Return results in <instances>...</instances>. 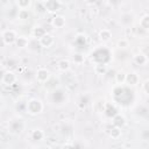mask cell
I'll return each instance as SVG.
<instances>
[{
  "instance_id": "33",
  "label": "cell",
  "mask_w": 149,
  "mask_h": 149,
  "mask_svg": "<svg viewBox=\"0 0 149 149\" xmlns=\"http://www.w3.org/2000/svg\"><path fill=\"white\" fill-rule=\"evenodd\" d=\"M3 105H5V100H3V98H2V95L0 94V109L3 107Z\"/></svg>"
},
{
  "instance_id": "25",
  "label": "cell",
  "mask_w": 149,
  "mask_h": 149,
  "mask_svg": "<svg viewBox=\"0 0 149 149\" xmlns=\"http://www.w3.org/2000/svg\"><path fill=\"white\" fill-rule=\"evenodd\" d=\"M139 24H140V27H141L144 31H148V29H149V15H148V14L142 15L141 19H140Z\"/></svg>"
},
{
  "instance_id": "24",
  "label": "cell",
  "mask_w": 149,
  "mask_h": 149,
  "mask_svg": "<svg viewBox=\"0 0 149 149\" xmlns=\"http://www.w3.org/2000/svg\"><path fill=\"white\" fill-rule=\"evenodd\" d=\"M15 3L19 9H28L29 10V8L31 7L33 0H15Z\"/></svg>"
},
{
  "instance_id": "35",
  "label": "cell",
  "mask_w": 149,
  "mask_h": 149,
  "mask_svg": "<svg viewBox=\"0 0 149 149\" xmlns=\"http://www.w3.org/2000/svg\"><path fill=\"white\" fill-rule=\"evenodd\" d=\"M40 1H42V2H44V1H45V0H40Z\"/></svg>"
},
{
  "instance_id": "21",
  "label": "cell",
  "mask_w": 149,
  "mask_h": 149,
  "mask_svg": "<svg viewBox=\"0 0 149 149\" xmlns=\"http://www.w3.org/2000/svg\"><path fill=\"white\" fill-rule=\"evenodd\" d=\"M125 79H126V71L123 70H119L115 72L114 74V80L118 85H123L125 84Z\"/></svg>"
},
{
  "instance_id": "20",
  "label": "cell",
  "mask_w": 149,
  "mask_h": 149,
  "mask_svg": "<svg viewBox=\"0 0 149 149\" xmlns=\"http://www.w3.org/2000/svg\"><path fill=\"white\" fill-rule=\"evenodd\" d=\"M45 33H47V30H45L42 26H35V27L33 28V31H31L33 37H34V38H36V40L41 38Z\"/></svg>"
},
{
  "instance_id": "4",
  "label": "cell",
  "mask_w": 149,
  "mask_h": 149,
  "mask_svg": "<svg viewBox=\"0 0 149 149\" xmlns=\"http://www.w3.org/2000/svg\"><path fill=\"white\" fill-rule=\"evenodd\" d=\"M17 80V74L13 70H6L1 74V83L5 86H12L16 83Z\"/></svg>"
},
{
  "instance_id": "14",
  "label": "cell",
  "mask_w": 149,
  "mask_h": 149,
  "mask_svg": "<svg viewBox=\"0 0 149 149\" xmlns=\"http://www.w3.org/2000/svg\"><path fill=\"white\" fill-rule=\"evenodd\" d=\"M98 37L102 43H107V42H109L112 40V31L109 29H107V28L100 29L99 33H98Z\"/></svg>"
},
{
  "instance_id": "1",
  "label": "cell",
  "mask_w": 149,
  "mask_h": 149,
  "mask_svg": "<svg viewBox=\"0 0 149 149\" xmlns=\"http://www.w3.org/2000/svg\"><path fill=\"white\" fill-rule=\"evenodd\" d=\"M48 101L50 105L56 107H62L68 104L69 101V92L66 88L62 86H56L51 88V91L48 94Z\"/></svg>"
},
{
  "instance_id": "29",
  "label": "cell",
  "mask_w": 149,
  "mask_h": 149,
  "mask_svg": "<svg viewBox=\"0 0 149 149\" xmlns=\"http://www.w3.org/2000/svg\"><path fill=\"white\" fill-rule=\"evenodd\" d=\"M142 91L146 95L149 94V79H144L142 83Z\"/></svg>"
},
{
  "instance_id": "11",
  "label": "cell",
  "mask_w": 149,
  "mask_h": 149,
  "mask_svg": "<svg viewBox=\"0 0 149 149\" xmlns=\"http://www.w3.org/2000/svg\"><path fill=\"white\" fill-rule=\"evenodd\" d=\"M51 26L55 28V29H62L65 27L66 24V20H65V16L61 15V14H55L52 17H51V21H50Z\"/></svg>"
},
{
  "instance_id": "31",
  "label": "cell",
  "mask_w": 149,
  "mask_h": 149,
  "mask_svg": "<svg viewBox=\"0 0 149 149\" xmlns=\"http://www.w3.org/2000/svg\"><path fill=\"white\" fill-rule=\"evenodd\" d=\"M35 8H36V10H38L40 13H42V12H45V9H44V6H43V2H42V1H40L38 3H36Z\"/></svg>"
},
{
  "instance_id": "8",
  "label": "cell",
  "mask_w": 149,
  "mask_h": 149,
  "mask_svg": "<svg viewBox=\"0 0 149 149\" xmlns=\"http://www.w3.org/2000/svg\"><path fill=\"white\" fill-rule=\"evenodd\" d=\"M140 83V76L137 74L136 71H129L126 72V79H125V84L127 86L134 87Z\"/></svg>"
},
{
  "instance_id": "19",
  "label": "cell",
  "mask_w": 149,
  "mask_h": 149,
  "mask_svg": "<svg viewBox=\"0 0 149 149\" xmlns=\"http://www.w3.org/2000/svg\"><path fill=\"white\" fill-rule=\"evenodd\" d=\"M71 59H72V62H73L74 64L80 65V64H83V63L85 62V55H84L83 52H80V51H76V52L72 54Z\"/></svg>"
},
{
  "instance_id": "2",
  "label": "cell",
  "mask_w": 149,
  "mask_h": 149,
  "mask_svg": "<svg viewBox=\"0 0 149 149\" xmlns=\"http://www.w3.org/2000/svg\"><path fill=\"white\" fill-rule=\"evenodd\" d=\"M44 111V102L38 97H31L26 101V113L36 116L42 114Z\"/></svg>"
},
{
  "instance_id": "16",
  "label": "cell",
  "mask_w": 149,
  "mask_h": 149,
  "mask_svg": "<svg viewBox=\"0 0 149 149\" xmlns=\"http://www.w3.org/2000/svg\"><path fill=\"white\" fill-rule=\"evenodd\" d=\"M102 113H105V115L108 116V118H113V116L118 113V109H116V107H115L113 104H111V102H106Z\"/></svg>"
},
{
  "instance_id": "28",
  "label": "cell",
  "mask_w": 149,
  "mask_h": 149,
  "mask_svg": "<svg viewBox=\"0 0 149 149\" xmlns=\"http://www.w3.org/2000/svg\"><path fill=\"white\" fill-rule=\"evenodd\" d=\"M116 47H118L119 49H126V48L129 47V41H128L127 38H120V40H118V42H116Z\"/></svg>"
},
{
  "instance_id": "23",
  "label": "cell",
  "mask_w": 149,
  "mask_h": 149,
  "mask_svg": "<svg viewBox=\"0 0 149 149\" xmlns=\"http://www.w3.org/2000/svg\"><path fill=\"white\" fill-rule=\"evenodd\" d=\"M108 135H109V137L116 140V139L121 137V135H122V130H121V128L113 126V127L109 128V130H108Z\"/></svg>"
},
{
  "instance_id": "7",
  "label": "cell",
  "mask_w": 149,
  "mask_h": 149,
  "mask_svg": "<svg viewBox=\"0 0 149 149\" xmlns=\"http://www.w3.org/2000/svg\"><path fill=\"white\" fill-rule=\"evenodd\" d=\"M1 36H2L5 45H12L15 43V40L17 37V33L13 29H6L1 33Z\"/></svg>"
},
{
  "instance_id": "34",
  "label": "cell",
  "mask_w": 149,
  "mask_h": 149,
  "mask_svg": "<svg viewBox=\"0 0 149 149\" xmlns=\"http://www.w3.org/2000/svg\"><path fill=\"white\" fill-rule=\"evenodd\" d=\"M5 45V43H3V40H2V36H1V34H0V49L2 48Z\"/></svg>"
},
{
  "instance_id": "10",
  "label": "cell",
  "mask_w": 149,
  "mask_h": 149,
  "mask_svg": "<svg viewBox=\"0 0 149 149\" xmlns=\"http://www.w3.org/2000/svg\"><path fill=\"white\" fill-rule=\"evenodd\" d=\"M38 42H40V45L41 48H44V49H49L54 45L55 43V37L52 34L50 33H45L41 38H38Z\"/></svg>"
},
{
  "instance_id": "18",
  "label": "cell",
  "mask_w": 149,
  "mask_h": 149,
  "mask_svg": "<svg viewBox=\"0 0 149 149\" xmlns=\"http://www.w3.org/2000/svg\"><path fill=\"white\" fill-rule=\"evenodd\" d=\"M134 62H135L137 65L143 66V65H146V64L148 63V57H147L146 54H143V52H139V54L134 55Z\"/></svg>"
},
{
  "instance_id": "15",
  "label": "cell",
  "mask_w": 149,
  "mask_h": 149,
  "mask_svg": "<svg viewBox=\"0 0 149 149\" xmlns=\"http://www.w3.org/2000/svg\"><path fill=\"white\" fill-rule=\"evenodd\" d=\"M15 47L16 48H19V49H26V48H28V44H29V38L27 37V36H24V35H17V37H16V40H15Z\"/></svg>"
},
{
  "instance_id": "27",
  "label": "cell",
  "mask_w": 149,
  "mask_h": 149,
  "mask_svg": "<svg viewBox=\"0 0 149 149\" xmlns=\"http://www.w3.org/2000/svg\"><path fill=\"white\" fill-rule=\"evenodd\" d=\"M16 16H17V19L21 20V21H26V20H28V19L30 17V13H29L28 9H19Z\"/></svg>"
},
{
  "instance_id": "12",
  "label": "cell",
  "mask_w": 149,
  "mask_h": 149,
  "mask_svg": "<svg viewBox=\"0 0 149 149\" xmlns=\"http://www.w3.org/2000/svg\"><path fill=\"white\" fill-rule=\"evenodd\" d=\"M45 137V133L42 128H33L30 132V139L34 142H41Z\"/></svg>"
},
{
  "instance_id": "5",
  "label": "cell",
  "mask_w": 149,
  "mask_h": 149,
  "mask_svg": "<svg viewBox=\"0 0 149 149\" xmlns=\"http://www.w3.org/2000/svg\"><path fill=\"white\" fill-rule=\"evenodd\" d=\"M43 6H44L45 12L50 14H56L62 7V2L61 0H45L43 2Z\"/></svg>"
},
{
  "instance_id": "26",
  "label": "cell",
  "mask_w": 149,
  "mask_h": 149,
  "mask_svg": "<svg viewBox=\"0 0 149 149\" xmlns=\"http://www.w3.org/2000/svg\"><path fill=\"white\" fill-rule=\"evenodd\" d=\"M94 72L99 76H104L107 72V64H95L94 65Z\"/></svg>"
},
{
  "instance_id": "32",
  "label": "cell",
  "mask_w": 149,
  "mask_h": 149,
  "mask_svg": "<svg viewBox=\"0 0 149 149\" xmlns=\"http://www.w3.org/2000/svg\"><path fill=\"white\" fill-rule=\"evenodd\" d=\"M97 1H98V0H85L86 5H88V6H93V5H95Z\"/></svg>"
},
{
  "instance_id": "22",
  "label": "cell",
  "mask_w": 149,
  "mask_h": 149,
  "mask_svg": "<svg viewBox=\"0 0 149 149\" xmlns=\"http://www.w3.org/2000/svg\"><path fill=\"white\" fill-rule=\"evenodd\" d=\"M105 104H106V100L102 99V98H98L94 102H93V109L95 111V113H100L104 111V107H105Z\"/></svg>"
},
{
  "instance_id": "9",
  "label": "cell",
  "mask_w": 149,
  "mask_h": 149,
  "mask_svg": "<svg viewBox=\"0 0 149 149\" xmlns=\"http://www.w3.org/2000/svg\"><path fill=\"white\" fill-rule=\"evenodd\" d=\"M134 21H135V15L133 13H130V12H123V13H121V15H120V23L125 28H128V27L133 26Z\"/></svg>"
},
{
  "instance_id": "17",
  "label": "cell",
  "mask_w": 149,
  "mask_h": 149,
  "mask_svg": "<svg viewBox=\"0 0 149 149\" xmlns=\"http://www.w3.org/2000/svg\"><path fill=\"white\" fill-rule=\"evenodd\" d=\"M70 68H71V62H70V59L62 58V59H59V61L57 62V69H58L59 71H62V72L69 71Z\"/></svg>"
},
{
  "instance_id": "13",
  "label": "cell",
  "mask_w": 149,
  "mask_h": 149,
  "mask_svg": "<svg viewBox=\"0 0 149 149\" xmlns=\"http://www.w3.org/2000/svg\"><path fill=\"white\" fill-rule=\"evenodd\" d=\"M126 123H127V120H126L125 115H122V114H120V113H116V114L112 118V125L115 126V127H119V128L122 129V128L126 126Z\"/></svg>"
},
{
  "instance_id": "3",
  "label": "cell",
  "mask_w": 149,
  "mask_h": 149,
  "mask_svg": "<svg viewBox=\"0 0 149 149\" xmlns=\"http://www.w3.org/2000/svg\"><path fill=\"white\" fill-rule=\"evenodd\" d=\"M7 129L13 135H21L26 130V121L20 115H14L8 120Z\"/></svg>"
},
{
  "instance_id": "30",
  "label": "cell",
  "mask_w": 149,
  "mask_h": 149,
  "mask_svg": "<svg viewBox=\"0 0 149 149\" xmlns=\"http://www.w3.org/2000/svg\"><path fill=\"white\" fill-rule=\"evenodd\" d=\"M107 2H108V5H111L112 7H119V6L123 2V0H107Z\"/></svg>"
},
{
  "instance_id": "6",
  "label": "cell",
  "mask_w": 149,
  "mask_h": 149,
  "mask_svg": "<svg viewBox=\"0 0 149 149\" xmlns=\"http://www.w3.org/2000/svg\"><path fill=\"white\" fill-rule=\"evenodd\" d=\"M50 78H51V72H50L47 68H40V69L36 70L35 79L37 80V83H40V84H45Z\"/></svg>"
}]
</instances>
